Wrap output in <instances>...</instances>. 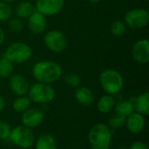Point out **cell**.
Listing matches in <instances>:
<instances>
[{
  "mask_svg": "<svg viewBox=\"0 0 149 149\" xmlns=\"http://www.w3.org/2000/svg\"><path fill=\"white\" fill-rule=\"evenodd\" d=\"M62 74V67L54 61H38L32 67V75L34 79L40 83L51 85L56 82Z\"/></svg>",
  "mask_w": 149,
  "mask_h": 149,
  "instance_id": "cell-1",
  "label": "cell"
},
{
  "mask_svg": "<svg viewBox=\"0 0 149 149\" xmlns=\"http://www.w3.org/2000/svg\"><path fill=\"white\" fill-rule=\"evenodd\" d=\"M88 141L92 149H109L112 141V129L107 124L97 123L90 129Z\"/></svg>",
  "mask_w": 149,
  "mask_h": 149,
  "instance_id": "cell-2",
  "label": "cell"
},
{
  "mask_svg": "<svg viewBox=\"0 0 149 149\" xmlns=\"http://www.w3.org/2000/svg\"><path fill=\"white\" fill-rule=\"evenodd\" d=\"M100 83L107 94H118L124 86L122 75L114 69L103 70L100 74Z\"/></svg>",
  "mask_w": 149,
  "mask_h": 149,
  "instance_id": "cell-3",
  "label": "cell"
},
{
  "mask_svg": "<svg viewBox=\"0 0 149 149\" xmlns=\"http://www.w3.org/2000/svg\"><path fill=\"white\" fill-rule=\"evenodd\" d=\"M28 97L31 102L38 104H47L52 102L55 98V90L49 85L37 82L28 90Z\"/></svg>",
  "mask_w": 149,
  "mask_h": 149,
  "instance_id": "cell-4",
  "label": "cell"
},
{
  "mask_svg": "<svg viewBox=\"0 0 149 149\" xmlns=\"http://www.w3.org/2000/svg\"><path fill=\"white\" fill-rule=\"evenodd\" d=\"M32 51L30 45L24 42L11 43L4 51L3 57L12 63L22 64L31 58Z\"/></svg>",
  "mask_w": 149,
  "mask_h": 149,
  "instance_id": "cell-5",
  "label": "cell"
},
{
  "mask_svg": "<svg viewBox=\"0 0 149 149\" xmlns=\"http://www.w3.org/2000/svg\"><path fill=\"white\" fill-rule=\"evenodd\" d=\"M9 140L18 148L27 149L34 144L35 138L31 128L21 125L11 129Z\"/></svg>",
  "mask_w": 149,
  "mask_h": 149,
  "instance_id": "cell-6",
  "label": "cell"
},
{
  "mask_svg": "<svg viewBox=\"0 0 149 149\" xmlns=\"http://www.w3.org/2000/svg\"><path fill=\"white\" fill-rule=\"evenodd\" d=\"M149 12L146 9L135 8L129 10L124 16V23L133 30H140L148 25Z\"/></svg>",
  "mask_w": 149,
  "mask_h": 149,
  "instance_id": "cell-7",
  "label": "cell"
},
{
  "mask_svg": "<svg viewBox=\"0 0 149 149\" xmlns=\"http://www.w3.org/2000/svg\"><path fill=\"white\" fill-rule=\"evenodd\" d=\"M44 42L46 47L56 53L64 52L67 47V38L65 35L58 30H51L44 36Z\"/></svg>",
  "mask_w": 149,
  "mask_h": 149,
  "instance_id": "cell-8",
  "label": "cell"
},
{
  "mask_svg": "<svg viewBox=\"0 0 149 149\" xmlns=\"http://www.w3.org/2000/svg\"><path fill=\"white\" fill-rule=\"evenodd\" d=\"M65 0H36L35 9L45 17L55 16L61 11Z\"/></svg>",
  "mask_w": 149,
  "mask_h": 149,
  "instance_id": "cell-9",
  "label": "cell"
},
{
  "mask_svg": "<svg viewBox=\"0 0 149 149\" xmlns=\"http://www.w3.org/2000/svg\"><path fill=\"white\" fill-rule=\"evenodd\" d=\"M44 119V113L40 109L35 107H30L21 115V122L23 126L31 129L38 127L43 122Z\"/></svg>",
  "mask_w": 149,
  "mask_h": 149,
  "instance_id": "cell-10",
  "label": "cell"
},
{
  "mask_svg": "<svg viewBox=\"0 0 149 149\" xmlns=\"http://www.w3.org/2000/svg\"><path fill=\"white\" fill-rule=\"evenodd\" d=\"M132 57L139 64L146 65L149 62V41L148 38L138 40L132 48Z\"/></svg>",
  "mask_w": 149,
  "mask_h": 149,
  "instance_id": "cell-11",
  "label": "cell"
},
{
  "mask_svg": "<svg viewBox=\"0 0 149 149\" xmlns=\"http://www.w3.org/2000/svg\"><path fill=\"white\" fill-rule=\"evenodd\" d=\"M27 24L28 29L31 33L41 34L45 31L47 27V19L45 16L35 10L27 18Z\"/></svg>",
  "mask_w": 149,
  "mask_h": 149,
  "instance_id": "cell-12",
  "label": "cell"
},
{
  "mask_svg": "<svg viewBox=\"0 0 149 149\" xmlns=\"http://www.w3.org/2000/svg\"><path fill=\"white\" fill-rule=\"evenodd\" d=\"M9 87L17 96H24L28 93L29 82L21 74H12L9 78Z\"/></svg>",
  "mask_w": 149,
  "mask_h": 149,
  "instance_id": "cell-13",
  "label": "cell"
},
{
  "mask_svg": "<svg viewBox=\"0 0 149 149\" xmlns=\"http://www.w3.org/2000/svg\"><path fill=\"white\" fill-rule=\"evenodd\" d=\"M145 125H146L145 117L142 114L138 113L136 112H134L131 115H129L127 118L126 126L128 131L134 134L141 133L145 128Z\"/></svg>",
  "mask_w": 149,
  "mask_h": 149,
  "instance_id": "cell-14",
  "label": "cell"
},
{
  "mask_svg": "<svg viewBox=\"0 0 149 149\" xmlns=\"http://www.w3.org/2000/svg\"><path fill=\"white\" fill-rule=\"evenodd\" d=\"M76 101L83 107H91L95 100L93 91L86 86H79L74 93Z\"/></svg>",
  "mask_w": 149,
  "mask_h": 149,
  "instance_id": "cell-15",
  "label": "cell"
},
{
  "mask_svg": "<svg viewBox=\"0 0 149 149\" xmlns=\"http://www.w3.org/2000/svg\"><path fill=\"white\" fill-rule=\"evenodd\" d=\"M130 100L134 103V112L143 116L149 114V93L145 92L137 97H133Z\"/></svg>",
  "mask_w": 149,
  "mask_h": 149,
  "instance_id": "cell-16",
  "label": "cell"
},
{
  "mask_svg": "<svg viewBox=\"0 0 149 149\" xmlns=\"http://www.w3.org/2000/svg\"><path fill=\"white\" fill-rule=\"evenodd\" d=\"M115 99L113 95L105 94L103 95L97 103V109L100 113L107 114L112 112L115 106Z\"/></svg>",
  "mask_w": 149,
  "mask_h": 149,
  "instance_id": "cell-17",
  "label": "cell"
},
{
  "mask_svg": "<svg viewBox=\"0 0 149 149\" xmlns=\"http://www.w3.org/2000/svg\"><path fill=\"white\" fill-rule=\"evenodd\" d=\"M36 10L35 5L29 1L20 2L15 8V14L20 19L28 18Z\"/></svg>",
  "mask_w": 149,
  "mask_h": 149,
  "instance_id": "cell-18",
  "label": "cell"
},
{
  "mask_svg": "<svg viewBox=\"0 0 149 149\" xmlns=\"http://www.w3.org/2000/svg\"><path fill=\"white\" fill-rule=\"evenodd\" d=\"M113 109L116 114L127 118L134 112V103L130 100H120L118 102H115V106Z\"/></svg>",
  "mask_w": 149,
  "mask_h": 149,
  "instance_id": "cell-19",
  "label": "cell"
},
{
  "mask_svg": "<svg viewBox=\"0 0 149 149\" xmlns=\"http://www.w3.org/2000/svg\"><path fill=\"white\" fill-rule=\"evenodd\" d=\"M35 149H57V141L52 134H43L36 141Z\"/></svg>",
  "mask_w": 149,
  "mask_h": 149,
  "instance_id": "cell-20",
  "label": "cell"
},
{
  "mask_svg": "<svg viewBox=\"0 0 149 149\" xmlns=\"http://www.w3.org/2000/svg\"><path fill=\"white\" fill-rule=\"evenodd\" d=\"M31 101L29 99V97L24 95V96H17V98L14 100L12 103V107L16 113H23L24 111H26L31 107Z\"/></svg>",
  "mask_w": 149,
  "mask_h": 149,
  "instance_id": "cell-21",
  "label": "cell"
},
{
  "mask_svg": "<svg viewBox=\"0 0 149 149\" xmlns=\"http://www.w3.org/2000/svg\"><path fill=\"white\" fill-rule=\"evenodd\" d=\"M14 72L13 63L3 57L0 59V77L3 79H9Z\"/></svg>",
  "mask_w": 149,
  "mask_h": 149,
  "instance_id": "cell-22",
  "label": "cell"
},
{
  "mask_svg": "<svg viewBox=\"0 0 149 149\" xmlns=\"http://www.w3.org/2000/svg\"><path fill=\"white\" fill-rule=\"evenodd\" d=\"M63 78H64L65 83L67 86L73 87V88H77V87L80 86L81 79L79 74L72 72H66Z\"/></svg>",
  "mask_w": 149,
  "mask_h": 149,
  "instance_id": "cell-23",
  "label": "cell"
},
{
  "mask_svg": "<svg viewBox=\"0 0 149 149\" xmlns=\"http://www.w3.org/2000/svg\"><path fill=\"white\" fill-rule=\"evenodd\" d=\"M127 25L121 20H115L112 23L110 27L111 33L115 37H121L126 33Z\"/></svg>",
  "mask_w": 149,
  "mask_h": 149,
  "instance_id": "cell-24",
  "label": "cell"
},
{
  "mask_svg": "<svg viewBox=\"0 0 149 149\" xmlns=\"http://www.w3.org/2000/svg\"><path fill=\"white\" fill-rule=\"evenodd\" d=\"M13 10L10 3L0 1V22L8 21L12 15Z\"/></svg>",
  "mask_w": 149,
  "mask_h": 149,
  "instance_id": "cell-25",
  "label": "cell"
},
{
  "mask_svg": "<svg viewBox=\"0 0 149 149\" xmlns=\"http://www.w3.org/2000/svg\"><path fill=\"white\" fill-rule=\"evenodd\" d=\"M126 121H127V117L116 114L112 116L109 120H108V127L111 129H119L122 127H124L126 125Z\"/></svg>",
  "mask_w": 149,
  "mask_h": 149,
  "instance_id": "cell-26",
  "label": "cell"
},
{
  "mask_svg": "<svg viewBox=\"0 0 149 149\" xmlns=\"http://www.w3.org/2000/svg\"><path fill=\"white\" fill-rule=\"evenodd\" d=\"M8 27L11 31L17 33V32L22 31V30L24 29V23L22 19L18 17L10 18L8 20Z\"/></svg>",
  "mask_w": 149,
  "mask_h": 149,
  "instance_id": "cell-27",
  "label": "cell"
},
{
  "mask_svg": "<svg viewBox=\"0 0 149 149\" xmlns=\"http://www.w3.org/2000/svg\"><path fill=\"white\" fill-rule=\"evenodd\" d=\"M10 126L3 120H0V140L6 141L9 139L10 134Z\"/></svg>",
  "mask_w": 149,
  "mask_h": 149,
  "instance_id": "cell-28",
  "label": "cell"
},
{
  "mask_svg": "<svg viewBox=\"0 0 149 149\" xmlns=\"http://www.w3.org/2000/svg\"><path fill=\"white\" fill-rule=\"evenodd\" d=\"M129 149H149L148 147L141 141H134L131 144Z\"/></svg>",
  "mask_w": 149,
  "mask_h": 149,
  "instance_id": "cell-29",
  "label": "cell"
},
{
  "mask_svg": "<svg viewBox=\"0 0 149 149\" xmlns=\"http://www.w3.org/2000/svg\"><path fill=\"white\" fill-rule=\"evenodd\" d=\"M5 40V33L4 31L0 27V45H2L4 43Z\"/></svg>",
  "mask_w": 149,
  "mask_h": 149,
  "instance_id": "cell-30",
  "label": "cell"
},
{
  "mask_svg": "<svg viewBox=\"0 0 149 149\" xmlns=\"http://www.w3.org/2000/svg\"><path fill=\"white\" fill-rule=\"evenodd\" d=\"M4 107H5V100L3 98V96H2L0 94V113L3 110Z\"/></svg>",
  "mask_w": 149,
  "mask_h": 149,
  "instance_id": "cell-31",
  "label": "cell"
},
{
  "mask_svg": "<svg viewBox=\"0 0 149 149\" xmlns=\"http://www.w3.org/2000/svg\"><path fill=\"white\" fill-rule=\"evenodd\" d=\"M87 1L91 3H98L99 2H100V0H87Z\"/></svg>",
  "mask_w": 149,
  "mask_h": 149,
  "instance_id": "cell-32",
  "label": "cell"
},
{
  "mask_svg": "<svg viewBox=\"0 0 149 149\" xmlns=\"http://www.w3.org/2000/svg\"><path fill=\"white\" fill-rule=\"evenodd\" d=\"M0 1H3V2H5V3H12V2H14L15 0H0Z\"/></svg>",
  "mask_w": 149,
  "mask_h": 149,
  "instance_id": "cell-33",
  "label": "cell"
},
{
  "mask_svg": "<svg viewBox=\"0 0 149 149\" xmlns=\"http://www.w3.org/2000/svg\"><path fill=\"white\" fill-rule=\"evenodd\" d=\"M146 1H148V0H146Z\"/></svg>",
  "mask_w": 149,
  "mask_h": 149,
  "instance_id": "cell-34",
  "label": "cell"
}]
</instances>
